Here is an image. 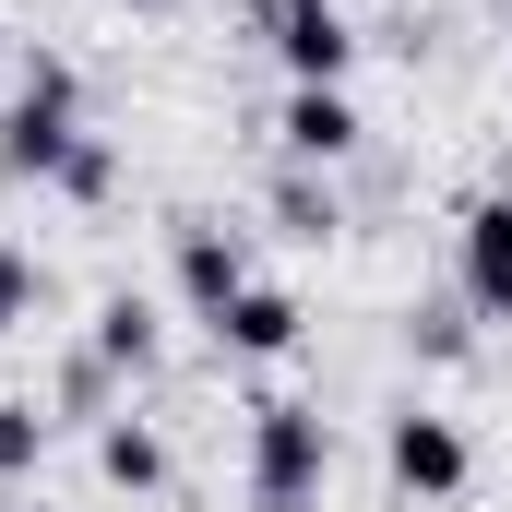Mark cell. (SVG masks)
I'll return each mask as SVG.
<instances>
[{
	"instance_id": "cell-9",
	"label": "cell",
	"mask_w": 512,
	"mask_h": 512,
	"mask_svg": "<svg viewBox=\"0 0 512 512\" xmlns=\"http://www.w3.org/2000/svg\"><path fill=\"white\" fill-rule=\"evenodd\" d=\"M96 477L131 489V501H143V489H167V441H155L143 417H96Z\"/></svg>"
},
{
	"instance_id": "cell-16",
	"label": "cell",
	"mask_w": 512,
	"mask_h": 512,
	"mask_svg": "<svg viewBox=\"0 0 512 512\" xmlns=\"http://www.w3.org/2000/svg\"><path fill=\"white\" fill-rule=\"evenodd\" d=\"M274 12H334V0H274Z\"/></svg>"
},
{
	"instance_id": "cell-4",
	"label": "cell",
	"mask_w": 512,
	"mask_h": 512,
	"mask_svg": "<svg viewBox=\"0 0 512 512\" xmlns=\"http://www.w3.org/2000/svg\"><path fill=\"white\" fill-rule=\"evenodd\" d=\"M274 143H286V167H346V155L370 143V120H358V96H346V84H286Z\"/></svg>"
},
{
	"instance_id": "cell-18",
	"label": "cell",
	"mask_w": 512,
	"mask_h": 512,
	"mask_svg": "<svg viewBox=\"0 0 512 512\" xmlns=\"http://www.w3.org/2000/svg\"><path fill=\"white\" fill-rule=\"evenodd\" d=\"M501 24H512V0H501Z\"/></svg>"
},
{
	"instance_id": "cell-14",
	"label": "cell",
	"mask_w": 512,
	"mask_h": 512,
	"mask_svg": "<svg viewBox=\"0 0 512 512\" xmlns=\"http://www.w3.org/2000/svg\"><path fill=\"white\" fill-rule=\"evenodd\" d=\"M60 191H72V203H108V191H120V155L84 131V143H72V167H60Z\"/></svg>"
},
{
	"instance_id": "cell-17",
	"label": "cell",
	"mask_w": 512,
	"mask_h": 512,
	"mask_svg": "<svg viewBox=\"0 0 512 512\" xmlns=\"http://www.w3.org/2000/svg\"><path fill=\"white\" fill-rule=\"evenodd\" d=\"M131 12H167V0H131Z\"/></svg>"
},
{
	"instance_id": "cell-13",
	"label": "cell",
	"mask_w": 512,
	"mask_h": 512,
	"mask_svg": "<svg viewBox=\"0 0 512 512\" xmlns=\"http://www.w3.org/2000/svg\"><path fill=\"white\" fill-rule=\"evenodd\" d=\"M405 346H417V358H465V346H477V310H465V298H453V310H417Z\"/></svg>"
},
{
	"instance_id": "cell-1",
	"label": "cell",
	"mask_w": 512,
	"mask_h": 512,
	"mask_svg": "<svg viewBox=\"0 0 512 512\" xmlns=\"http://www.w3.org/2000/svg\"><path fill=\"white\" fill-rule=\"evenodd\" d=\"M72 143H84V120H72V60H24V84H12V108H0V179H36V191H60V167H72Z\"/></svg>"
},
{
	"instance_id": "cell-2",
	"label": "cell",
	"mask_w": 512,
	"mask_h": 512,
	"mask_svg": "<svg viewBox=\"0 0 512 512\" xmlns=\"http://www.w3.org/2000/svg\"><path fill=\"white\" fill-rule=\"evenodd\" d=\"M322 465H334L322 405L274 393V405L251 417V512H310V501H322Z\"/></svg>"
},
{
	"instance_id": "cell-6",
	"label": "cell",
	"mask_w": 512,
	"mask_h": 512,
	"mask_svg": "<svg viewBox=\"0 0 512 512\" xmlns=\"http://www.w3.org/2000/svg\"><path fill=\"white\" fill-rule=\"evenodd\" d=\"M251 286V251L239 227H179V310L191 322H227V298Z\"/></svg>"
},
{
	"instance_id": "cell-5",
	"label": "cell",
	"mask_w": 512,
	"mask_h": 512,
	"mask_svg": "<svg viewBox=\"0 0 512 512\" xmlns=\"http://www.w3.org/2000/svg\"><path fill=\"white\" fill-rule=\"evenodd\" d=\"M382 465H393V489H405V501H453L477 453H465V429H453V417L405 405V417H393V441H382Z\"/></svg>"
},
{
	"instance_id": "cell-8",
	"label": "cell",
	"mask_w": 512,
	"mask_h": 512,
	"mask_svg": "<svg viewBox=\"0 0 512 512\" xmlns=\"http://www.w3.org/2000/svg\"><path fill=\"white\" fill-rule=\"evenodd\" d=\"M215 346H227V358H286V346H298V298L251 274V286L227 298V322H215Z\"/></svg>"
},
{
	"instance_id": "cell-11",
	"label": "cell",
	"mask_w": 512,
	"mask_h": 512,
	"mask_svg": "<svg viewBox=\"0 0 512 512\" xmlns=\"http://www.w3.org/2000/svg\"><path fill=\"white\" fill-rule=\"evenodd\" d=\"M274 215H286V239H334V227H346V203H334L322 167H286V179H274Z\"/></svg>"
},
{
	"instance_id": "cell-12",
	"label": "cell",
	"mask_w": 512,
	"mask_h": 512,
	"mask_svg": "<svg viewBox=\"0 0 512 512\" xmlns=\"http://www.w3.org/2000/svg\"><path fill=\"white\" fill-rule=\"evenodd\" d=\"M36 465H48V417L0 393V477H36Z\"/></svg>"
},
{
	"instance_id": "cell-10",
	"label": "cell",
	"mask_w": 512,
	"mask_h": 512,
	"mask_svg": "<svg viewBox=\"0 0 512 512\" xmlns=\"http://www.w3.org/2000/svg\"><path fill=\"white\" fill-rule=\"evenodd\" d=\"M84 346H96V358H108V370H143V358H155V298H108V310H96V334H84Z\"/></svg>"
},
{
	"instance_id": "cell-3",
	"label": "cell",
	"mask_w": 512,
	"mask_h": 512,
	"mask_svg": "<svg viewBox=\"0 0 512 512\" xmlns=\"http://www.w3.org/2000/svg\"><path fill=\"white\" fill-rule=\"evenodd\" d=\"M453 286L477 322H512V191H477L453 227Z\"/></svg>"
},
{
	"instance_id": "cell-7",
	"label": "cell",
	"mask_w": 512,
	"mask_h": 512,
	"mask_svg": "<svg viewBox=\"0 0 512 512\" xmlns=\"http://www.w3.org/2000/svg\"><path fill=\"white\" fill-rule=\"evenodd\" d=\"M274 60H286V84H346L358 72V24L346 12H274Z\"/></svg>"
},
{
	"instance_id": "cell-15",
	"label": "cell",
	"mask_w": 512,
	"mask_h": 512,
	"mask_svg": "<svg viewBox=\"0 0 512 512\" xmlns=\"http://www.w3.org/2000/svg\"><path fill=\"white\" fill-rule=\"evenodd\" d=\"M24 310H36V251H12V239H0V334H12Z\"/></svg>"
}]
</instances>
